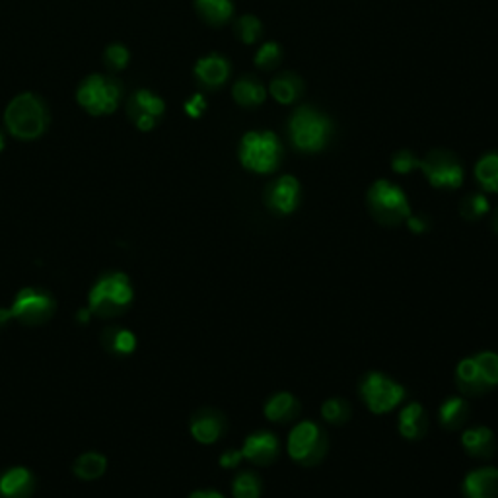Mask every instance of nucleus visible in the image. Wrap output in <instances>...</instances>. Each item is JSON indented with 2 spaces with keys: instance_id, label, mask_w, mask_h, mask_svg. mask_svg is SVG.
<instances>
[{
  "instance_id": "obj_20",
  "label": "nucleus",
  "mask_w": 498,
  "mask_h": 498,
  "mask_svg": "<svg viewBox=\"0 0 498 498\" xmlns=\"http://www.w3.org/2000/svg\"><path fill=\"white\" fill-rule=\"evenodd\" d=\"M35 489V477L28 467L14 466L0 475V498H30Z\"/></svg>"
},
{
  "instance_id": "obj_6",
  "label": "nucleus",
  "mask_w": 498,
  "mask_h": 498,
  "mask_svg": "<svg viewBox=\"0 0 498 498\" xmlns=\"http://www.w3.org/2000/svg\"><path fill=\"white\" fill-rule=\"evenodd\" d=\"M358 395L370 413L388 415L405 401L407 390L403 383L393 380L388 374L372 370L360 378Z\"/></svg>"
},
{
  "instance_id": "obj_4",
  "label": "nucleus",
  "mask_w": 498,
  "mask_h": 498,
  "mask_svg": "<svg viewBox=\"0 0 498 498\" xmlns=\"http://www.w3.org/2000/svg\"><path fill=\"white\" fill-rule=\"evenodd\" d=\"M331 121L309 106L298 107L289 121L292 146L306 154L321 152L331 139Z\"/></svg>"
},
{
  "instance_id": "obj_5",
  "label": "nucleus",
  "mask_w": 498,
  "mask_h": 498,
  "mask_svg": "<svg viewBox=\"0 0 498 498\" xmlns=\"http://www.w3.org/2000/svg\"><path fill=\"white\" fill-rule=\"evenodd\" d=\"M286 452H289L294 464L302 467H316L329 452V436L316 420H300L289 432Z\"/></svg>"
},
{
  "instance_id": "obj_38",
  "label": "nucleus",
  "mask_w": 498,
  "mask_h": 498,
  "mask_svg": "<svg viewBox=\"0 0 498 498\" xmlns=\"http://www.w3.org/2000/svg\"><path fill=\"white\" fill-rule=\"evenodd\" d=\"M207 107V102H205V97L201 94H195L189 102L185 104V114L189 115V117H201L203 115V111Z\"/></svg>"
},
{
  "instance_id": "obj_17",
  "label": "nucleus",
  "mask_w": 498,
  "mask_h": 498,
  "mask_svg": "<svg viewBox=\"0 0 498 498\" xmlns=\"http://www.w3.org/2000/svg\"><path fill=\"white\" fill-rule=\"evenodd\" d=\"M430 429V420L427 415V409L419 401L407 403L400 415H397V430L409 442H419L427 436Z\"/></svg>"
},
{
  "instance_id": "obj_39",
  "label": "nucleus",
  "mask_w": 498,
  "mask_h": 498,
  "mask_svg": "<svg viewBox=\"0 0 498 498\" xmlns=\"http://www.w3.org/2000/svg\"><path fill=\"white\" fill-rule=\"evenodd\" d=\"M189 498H226L220 491L217 489H201V491H195L189 494Z\"/></svg>"
},
{
  "instance_id": "obj_30",
  "label": "nucleus",
  "mask_w": 498,
  "mask_h": 498,
  "mask_svg": "<svg viewBox=\"0 0 498 498\" xmlns=\"http://www.w3.org/2000/svg\"><path fill=\"white\" fill-rule=\"evenodd\" d=\"M263 494V481L255 471H240L232 479L234 498H261Z\"/></svg>"
},
{
  "instance_id": "obj_37",
  "label": "nucleus",
  "mask_w": 498,
  "mask_h": 498,
  "mask_svg": "<svg viewBox=\"0 0 498 498\" xmlns=\"http://www.w3.org/2000/svg\"><path fill=\"white\" fill-rule=\"evenodd\" d=\"M244 462V454L242 450H226L222 452L218 464L222 469H235Z\"/></svg>"
},
{
  "instance_id": "obj_29",
  "label": "nucleus",
  "mask_w": 498,
  "mask_h": 498,
  "mask_svg": "<svg viewBox=\"0 0 498 498\" xmlns=\"http://www.w3.org/2000/svg\"><path fill=\"white\" fill-rule=\"evenodd\" d=\"M198 14H201L208 23L220 26V23L228 22L234 14L232 0H195Z\"/></svg>"
},
{
  "instance_id": "obj_32",
  "label": "nucleus",
  "mask_w": 498,
  "mask_h": 498,
  "mask_svg": "<svg viewBox=\"0 0 498 498\" xmlns=\"http://www.w3.org/2000/svg\"><path fill=\"white\" fill-rule=\"evenodd\" d=\"M235 30H238V37L244 43L252 45L259 40L261 33H263V23H261V20H257L255 16L245 14L238 20V23H235Z\"/></svg>"
},
{
  "instance_id": "obj_41",
  "label": "nucleus",
  "mask_w": 498,
  "mask_h": 498,
  "mask_svg": "<svg viewBox=\"0 0 498 498\" xmlns=\"http://www.w3.org/2000/svg\"><path fill=\"white\" fill-rule=\"evenodd\" d=\"M3 146H5V143H3V134H0V151H3Z\"/></svg>"
},
{
  "instance_id": "obj_15",
  "label": "nucleus",
  "mask_w": 498,
  "mask_h": 498,
  "mask_svg": "<svg viewBox=\"0 0 498 498\" xmlns=\"http://www.w3.org/2000/svg\"><path fill=\"white\" fill-rule=\"evenodd\" d=\"M459 440H462L464 452L469 457L477 459V462H491L498 452L496 434L484 425L466 427L462 430V436H459Z\"/></svg>"
},
{
  "instance_id": "obj_12",
  "label": "nucleus",
  "mask_w": 498,
  "mask_h": 498,
  "mask_svg": "<svg viewBox=\"0 0 498 498\" xmlns=\"http://www.w3.org/2000/svg\"><path fill=\"white\" fill-rule=\"evenodd\" d=\"M302 185L294 176H281L265 191V203L271 213L289 217L300 207Z\"/></svg>"
},
{
  "instance_id": "obj_8",
  "label": "nucleus",
  "mask_w": 498,
  "mask_h": 498,
  "mask_svg": "<svg viewBox=\"0 0 498 498\" xmlns=\"http://www.w3.org/2000/svg\"><path fill=\"white\" fill-rule=\"evenodd\" d=\"M45 109L32 94H22L6 109V124L10 133L22 141L37 139L45 129Z\"/></svg>"
},
{
  "instance_id": "obj_34",
  "label": "nucleus",
  "mask_w": 498,
  "mask_h": 498,
  "mask_svg": "<svg viewBox=\"0 0 498 498\" xmlns=\"http://www.w3.org/2000/svg\"><path fill=\"white\" fill-rule=\"evenodd\" d=\"M420 160L415 156V152L410 151H400L395 152L392 158V170L400 176H407V173L419 170Z\"/></svg>"
},
{
  "instance_id": "obj_31",
  "label": "nucleus",
  "mask_w": 498,
  "mask_h": 498,
  "mask_svg": "<svg viewBox=\"0 0 498 498\" xmlns=\"http://www.w3.org/2000/svg\"><path fill=\"white\" fill-rule=\"evenodd\" d=\"M491 213V203L484 193H469L459 205V215L467 222H477Z\"/></svg>"
},
{
  "instance_id": "obj_28",
  "label": "nucleus",
  "mask_w": 498,
  "mask_h": 498,
  "mask_svg": "<svg viewBox=\"0 0 498 498\" xmlns=\"http://www.w3.org/2000/svg\"><path fill=\"white\" fill-rule=\"evenodd\" d=\"M475 180L483 191L498 195V152H489L475 164Z\"/></svg>"
},
{
  "instance_id": "obj_19",
  "label": "nucleus",
  "mask_w": 498,
  "mask_h": 498,
  "mask_svg": "<svg viewBox=\"0 0 498 498\" xmlns=\"http://www.w3.org/2000/svg\"><path fill=\"white\" fill-rule=\"evenodd\" d=\"M164 109H166L164 102L148 90L136 92L131 102V115L136 123V127L141 131L154 129L156 119L164 114Z\"/></svg>"
},
{
  "instance_id": "obj_22",
  "label": "nucleus",
  "mask_w": 498,
  "mask_h": 498,
  "mask_svg": "<svg viewBox=\"0 0 498 498\" xmlns=\"http://www.w3.org/2000/svg\"><path fill=\"white\" fill-rule=\"evenodd\" d=\"M195 74L197 78L201 80L208 88H218L230 77V65L228 60L213 53L208 57H203L201 60L195 65Z\"/></svg>"
},
{
  "instance_id": "obj_36",
  "label": "nucleus",
  "mask_w": 498,
  "mask_h": 498,
  "mask_svg": "<svg viewBox=\"0 0 498 498\" xmlns=\"http://www.w3.org/2000/svg\"><path fill=\"white\" fill-rule=\"evenodd\" d=\"M405 226L410 234H425L430 230V220L422 215H413L410 213L409 218L405 220Z\"/></svg>"
},
{
  "instance_id": "obj_10",
  "label": "nucleus",
  "mask_w": 498,
  "mask_h": 498,
  "mask_svg": "<svg viewBox=\"0 0 498 498\" xmlns=\"http://www.w3.org/2000/svg\"><path fill=\"white\" fill-rule=\"evenodd\" d=\"M419 170L425 173L429 183L436 189H457L464 183V166L456 154L447 151H430L420 160Z\"/></svg>"
},
{
  "instance_id": "obj_27",
  "label": "nucleus",
  "mask_w": 498,
  "mask_h": 498,
  "mask_svg": "<svg viewBox=\"0 0 498 498\" xmlns=\"http://www.w3.org/2000/svg\"><path fill=\"white\" fill-rule=\"evenodd\" d=\"M321 419L331 427H343L353 417V405L345 397H329L321 403Z\"/></svg>"
},
{
  "instance_id": "obj_16",
  "label": "nucleus",
  "mask_w": 498,
  "mask_h": 498,
  "mask_svg": "<svg viewBox=\"0 0 498 498\" xmlns=\"http://www.w3.org/2000/svg\"><path fill=\"white\" fill-rule=\"evenodd\" d=\"M464 498H498V467L479 466L462 481Z\"/></svg>"
},
{
  "instance_id": "obj_1",
  "label": "nucleus",
  "mask_w": 498,
  "mask_h": 498,
  "mask_svg": "<svg viewBox=\"0 0 498 498\" xmlns=\"http://www.w3.org/2000/svg\"><path fill=\"white\" fill-rule=\"evenodd\" d=\"M456 385L464 397H483L498 388V353L479 351L456 364Z\"/></svg>"
},
{
  "instance_id": "obj_2",
  "label": "nucleus",
  "mask_w": 498,
  "mask_h": 498,
  "mask_svg": "<svg viewBox=\"0 0 498 498\" xmlns=\"http://www.w3.org/2000/svg\"><path fill=\"white\" fill-rule=\"evenodd\" d=\"M134 300L131 279L121 271L99 275L88 292V308L99 318H115L123 314Z\"/></svg>"
},
{
  "instance_id": "obj_23",
  "label": "nucleus",
  "mask_w": 498,
  "mask_h": 498,
  "mask_svg": "<svg viewBox=\"0 0 498 498\" xmlns=\"http://www.w3.org/2000/svg\"><path fill=\"white\" fill-rule=\"evenodd\" d=\"M102 345L107 353L115 356H129L134 353L136 348V337L134 333L127 327L114 326L104 331L102 335Z\"/></svg>"
},
{
  "instance_id": "obj_40",
  "label": "nucleus",
  "mask_w": 498,
  "mask_h": 498,
  "mask_svg": "<svg viewBox=\"0 0 498 498\" xmlns=\"http://www.w3.org/2000/svg\"><path fill=\"white\" fill-rule=\"evenodd\" d=\"M491 228L493 232L498 235V208L493 213V218H491Z\"/></svg>"
},
{
  "instance_id": "obj_35",
  "label": "nucleus",
  "mask_w": 498,
  "mask_h": 498,
  "mask_svg": "<svg viewBox=\"0 0 498 498\" xmlns=\"http://www.w3.org/2000/svg\"><path fill=\"white\" fill-rule=\"evenodd\" d=\"M106 59L111 67L123 69V67H127V62H129V51L123 45H111V47H107Z\"/></svg>"
},
{
  "instance_id": "obj_9",
  "label": "nucleus",
  "mask_w": 498,
  "mask_h": 498,
  "mask_svg": "<svg viewBox=\"0 0 498 498\" xmlns=\"http://www.w3.org/2000/svg\"><path fill=\"white\" fill-rule=\"evenodd\" d=\"M55 298L51 292L43 289H35V286H26L22 289L14 302L6 309L10 319H16L23 326H42V323L49 321L55 314Z\"/></svg>"
},
{
  "instance_id": "obj_18",
  "label": "nucleus",
  "mask_w": 498,
  "mask_h": 498,
  "mask_svg": "<svg viewBox=\"0 0 498 498\" xmlns=\"http://www.w3.org/2000/svg\"><path fill=\"white\" fill-rule=\"evenodd\" d=\"M302 403L290 392H277L272 393L263 405V413L269 422L275 425H289V422L300 417Z\"/></svg>"
},
{
  "instance_id": "obj_21",
  "label": "nucleus",
  "mask_w": 498,
  "mask_h": 498,
  "mask_svg": "<svg viewBox=\"0 0 498 498\" xmlns=\"http://www.w3.org/2000/svg\"><path fill=\"white\" fill-rule=\"evenodd\" d=\"M469 417H471V405L467 401V397H464L462 393L446 397L438 407V422L447 432L464 430Z\"/></svg>"
},
{
  "instance_id": "obj_24",
  "label": "nucleus",
  "mask_w": 498,
  "mask_h": 498,
  "mask_svg": "<svg viewBox=\"0 0 498 498\" xmlns=\"http://www.w3.org/2000/svg\"><path fill=\"white\" fill-rule=\"evenodd\" d=\"M232 96L235 99V104L242 107H257L265 102L267 90L265 86L254 77H244L234 84Z\"/></svg>"
},
{
  "instance_id": "obj_11",
  "label": "nucleus",
  "mask_w": 498,
  "mask_h": 498,
  "mask_svg": "<svg viewBox=\"0 0 498 498\" xmlns=\"http://www.w3.org/2000/svg\"><path fill=\"white\" fill-rule=\"evenodd\" d=\"M119 86L104 77H90L78 90V104L94 115L111 114L119 104Z\"/></svg>"
},
{
  "instance_id": "obj_13",
  "label": "nucleus",
  "mask_w": 498,
  "mask_h": 498,
  "mask_svg": "<svg viewBox=\"0 0 498 498\" xmlns=\"http://www.w3.org/2000/svg\"><path fill=\"white\" fill-rule=\"evenodd\" d=\"M242 454L245 462L257 467H267L271 464H275L281 456L279 436L265 429L249 432L244 440Z\"/></svg>"
},
{
  "instance_id": "obj_25",
  "label": "nucleus",
  "mask_w": 498,
  "mask_h": 498,
  "mask_svg": "<svg viewBox=\"0 0 498 498\" xmlns=\"http://www.w3.org/2000/svg\"><path fill=\"white\" fill-rule=\"evenodd\" d=\"M269 90L279 104L289 106V104H294L296 99L304 94V82L298 78L296 74L284 72L271 82Z\"/></svg>"
},
{
  "instance_id": "obj_3",
  "label": "nucleus",
  "mask_w": 498,
  "mask_h": 498,
  "mask_svg": "<svg viewBox=\"0 0 498 498\" xmlns=\"http://www.w3.org/2000/svg\"><path fill=\"white\" fill-rule=\"evenodd\" d=\"M366 207L372 218L388 228L405 224L409 215L413 213L405 191L390 180H376L368 187Z\"/></svg>"
},
{
  "instance_id": "obj_14",
  "label": "nucleus",
  "mask_w": 498,
  "mask_h": 498,
  "mask_svg": "<svg viewBox=\"0 0 498 498\" xmlns=\"http://www.w3.org/2000/svg\"><path fill=\"white\" fill-rule=\"evenodd\" d=\"M226 430L228 420L218 409H198L189 420V432L193 436V440L203 446L217 444L224 438Z\"/></svg>"
},
{
  "instance_id": "obj_26",
  "label": "nucleus",
  "mask_w": 498,
  "mask_h": 498,
  "mask_svg": "<svg viewBox=\"0 0 498 498\" xmlns=\"http://www.w3.org/2000/svg\"><path fill=\"white\" fill-rule=\"evenodd\" d=\"M74 475L82 481H96L106 473L107 469V457L97 452H86L74 462Z\"/></svg>"
},
{
  "instance_id": "obj_33",
  "label": "nucleus",
  "mask_w": 498,
  "mask_h": 498,
  "mask_svg": "<svg viewBox=\"0 0 498 498\" xmlns=\"http://www.w3.org/2000/svg\"><path fill=\"white\" fill-rule=\"evenodd\" d=\"M281 59H282L281 45L275 42H269V43L259 47V51L255 53V65L261 70H271L279 65Z\"/></svg>"
},
{
  "instance_id": "obj_7",
  "label": "nucleus",
  "mask_w": 498,
  "mask_h": 498,
  "mask_svg": "<svg viewBox=\"0 0 498 498\" xmlns=\"http://www.w3.org/2000/svg\"><path fill=\"white\" fill-rule=\"evenodd\" d=\"M282 160V144L271 131H249L242 136L240 161L254 173H272Z\"/></svg>"
}]
</instances>
